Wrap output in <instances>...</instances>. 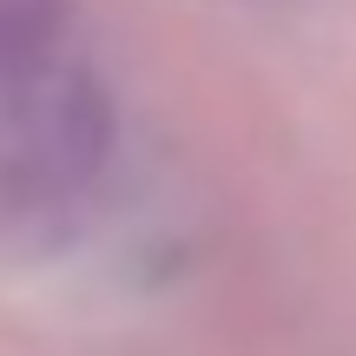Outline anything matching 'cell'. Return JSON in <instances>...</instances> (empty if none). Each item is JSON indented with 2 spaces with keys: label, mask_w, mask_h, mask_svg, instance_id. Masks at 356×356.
Wrapping results in <instances>:
<instances>
[{
  "label": "cell",
  "mask_w": 356,
  "mask_h": 356,
  "mask_svg": "<svg viewBox=\"0 0 356 356\" xmlns=\"http://www.w3.org/2000/svg\"><path fill=\"white\" fill-rule=\"evenodd\" d=\"M13 126H20V145L7 159L20 172V191H66L106 165L119 119H113L106 79L73 66V73L47 79L26 106H13Z\"/></svg>",
  "instance_id": "obj_1"
},
{
  "label": "cell",
  "mask_w": 356,
  "mask_h": 356,
  "mask_svg": "<svg viewBox=\"0 0 356 356\" xmlns=\"http://www.w3.org/2000/svg\"><path fill=\"white\" fill-rule=\"evenodd\" d=\"M66 0H0V113L26 106L47 79H60Z\"/></svg>",
  "instance_id": "obj_2"
}]
</instances>
